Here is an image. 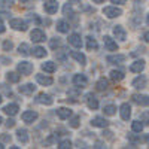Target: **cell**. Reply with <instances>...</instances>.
Instances as JSON below:
<instances>
[{"label": "cell", "mask_w": 149, "mask_h": 149, "mask_svg": "<svg viewBox=\"0 0 149 149\" xmlns=\"http://www.w3.org/2000/svg\"><path fill=\"white\" fill-rule=\"evenodd\" d=\"M103 14L107 17V18H116V17H121L122 15V10L116 6H107L103 9Z\"/></svg>", "instance_id": "obj_1"}, {"label": "cell", "mask_w": 149, "mask_h": 149, "mask_svg": "<svg viewBox=\"0 0 149 149\" xmlns=\"http://www.w3.org/2000/svg\"><path fill=\"white\" fill-rule=\"evenodd\" d=\"M9 26H10L12 29H15V30H19V31H26V30H27L26 21H22V19H19V18L10 19V21H9Z\"/></svg>", "instance_id": "obj_2"}, {"label": "cell", "mask_w": 149, "mask_h": 149, "mask_svg": "<svg viewBox=\"0 0 149 149\" xmlns=\"http://www.w3.org/2000/svg\"><path fill=\"white\" fill-rule=\"evenodd\" d=\"M31 40L33 42H36V43H40V42H45V39H46V36H45V31L43 30H40V29H34L33 31H31Z\"/></svg>", "instance_id": "obj_3"}, {"label": "cell", "mask_w": 149, "mask_h": 149, "mask_svg": "<svg viewBox=\"0 0 149 149\" xmlns=\"http://www.w3.org/2000/svg\"><path fill=\"white\" fill-rule=\"evenodd\" d=\"M17 69H18V72L21 74H30L33 72V64L29 63V61H21V63L17 66Z\"/></svg>", "instance_id": "obj_4"}, {"label": "cell", "mask_w": 149, "mask_h": 149, "mask_svg": "<svg viewBox=\"0 0 149 149\" xmlns=\"http://www.w3.org/2000/svg\"><path fill=\"white\" fill-rule=\"evenodd\" d=\"M119 112H121V118L124 121H128L130 116H131V106L128 103H122L121 107H119Z\"/></svg>", "instance_id": "obj_5"}, {"label": "cell", "mask_w": 149, "mask_h": 149, "mask_svg": "<svg viewBox=\"0 0 149 149\" xmlns=\"http://www.w3.org/2000/svg\"><path fill=\"white\" fill-rule=\"evenodd\" d=\"M22 121L27 122V124H33L36 119H37V112H33V110H26L24 113L21 115Z\"/></svg>", "instance_id": "obj_6"}, {"label": "cell", "mask_w": 149, "mask_h": 149, "mask_svg": "<svg viewBox=\"0 0 149 149\" xmlns=\"http://www.w3.org/2000/svg\"><path fill=\"white\" fill-rule=\"evenodd\" d=\"M36 102H37V103H40V104H46V106H51V104L54 103V100L51 98V95H48V94H45V93L37 94Z\"/></svg>", "instance_id": "obj_7"}, {"label": "cell", "mask_w": 149, "mask_h": 149, "mask_svg": "<svg viewBox=\"0 0 149 149\" xmlns=\"http://www.w3.org/2000/svg\"><path fill=\"white\" fill-rule=\"evenodd\" d=\"M133 102L137 103L140 106H149V95H143V94H134L133 97Z\"/></svg>", "instance_id": "obj_8"}, {"label": "cell", "mask_w": 149, "mask_h": 149, "mask_svg": "<svg viewBox=\"0 0 149 149\" xmlns=\"http://www.w3.org/2000/svg\"><path fill=\"white\" fill-rule=\"evenodd\" d=\"M73 84L79 86V88H84V86H86V84H88V79H86L85 74H74L73 76Z\"/></svg>", "instance_id": "obj_9"}, {"label": "cell", "mask_w": 149, "mask_h": 149, "mask_svg": "<svg viewBox=\"0 0 149 149\" xmlns=\"http://www.w3.org/2000/svg\"><path fill=\"white\" fill-rule=\"evenodd\" d=\"M43 8H45V12H48L49 15H52L58 10V3L55 2V0H49V2H46L43 5Z\"/></svg>", "instance_id": "obj_10"}, {"label": "cell", "mask_w": 149, "mask_h": 149, "mask_svg": "<svg viewBox=\"0 0 149 149\" xmlns=\"http://www.w3.org/2000/svg\"><path fill=\"white\" fill-rule=\"evenodd\" d=\"M91 125H93V127L106 128V127L109 125V122H107L104 118H102V116H95V118H93V119H91Z\"/></svg>", "instance_id": "obj_11"}, {"label": "cell", "mask_w": 149, "mask_h": 149, "mask_svg": "<svg viewBox=\"0 0 149 149\" xmlns=\"http://www.w3.org/2000/svg\"><path fill=\"white\" fill-rule=\"evenodd\" d=\"M69 43L74 48H81L82 46V39H81V36L78 33H73L69 36Z\"/></svg>", "instance_id": "obj_12"}, {"label": "cell", "mask_w": 149, "mask_h": 149, "mask_svg": "<svg viewBox=\"0 0 149 149\" xmlns=\"http://www.w3.org/2000/svg\"><path fill=\"white\" fill-rule=\"evenodd\" d=\"M18 110H19V107H18V104H15V103H10V104H8V106L3 107V112H5L6 115H9V116L17 115Z\"/></svg>", "instance_id": "obj_13"}, {"label": "cell", "mask_w": 149, "mask_h": 149, "mask_svg": "<svg viewBox=\"0 0 149 149\" xmlns=\"http://www.w3.org/2000/svg\"><path fill=\"white\" fill-rule=\"evenodd\" d=\"M113 34H115L116 39H119V40H125V37H127V31L124 30L122 26H115L113 27Z\"/></svg>", "instance_id": "obj_14"}, {"label": "cell", "mask_w": 149, "mask_h": 149, "mask_svg": "<svg viewBox=\"0 0 149 149\" xmlns=\"http://www.w3.org/2000/svg\"><path fill=\"white\" fill-rule=\"evenodd\" d=\"M104 46L107 48V51H116L118 49V45H116V42L112 39L110 36H104Z\"/></svg>", "instance_id": "obj_15"}, {"label": "cell", "mask_w": 149, "mask_h": 149, "mask_svg": "<svg viewBox=\"0 0 149 149\" xmlns=\"http://www.w3.org/2000/svg\"><path fill=\"white\" fill-rule=\"evenodd\" d=\"M143 69H145V61H143V60H137V61H134V63L130 66V70H131L133 73H140Z\"/></svg>", "instance_id": "obj_16"}, {"label": "cell", "mask_w": 149, "mask_h": 149, "mask_svg": "<svg viewBox=\"0 0 149 149\" xmlns=\"http://www.w3.org/2000/svg\"><path fill=\"white\" fill-rule=\"evenodd\" d=\"M107 63L110 64H121L124 60H125V55H122V54H116V55H109L107 58Z\"/></svg>", "instance_id": "obj_17"}, {"label": "cell", "mask_w": 149, "mask_h": 149, "mask_svg": "<svg viewBox=\"0 0 149 149\" xmlns=\"http://www.w3.org/2000/svg\"><path fill=\"white\" fill-rule=\"evenodd\" d=\"M57 115H58L60 119H67V118L72 116V110L67 109V107H58L57 109Z\"/></svg>", "instance_id": "obj_18"}, {"label": "cell", "mask_w": 149, "mask_h": 149, "mask_svg": "<svg viewBox=\"0 0 149 149\" xmlns=\"http://www.w3.org/2000/svg\"><path fill=\"white\" fill-rule=\"evenodd\" d=\"M36 81L39 82L40 85H52V82H54V79L51 78V76H43V74H36Z\"/></svg>", "instance_id": "obj_19"}, {"label": "cell", "mask_w": 149, "mask_h": 149, "mask_svg": "<svg viewBox=\"0 0 149 149\" xmlns=\"http://www.w3.org/2000/svg\"><path fill=\"white\" fill-rule=\"evenodd\" d=\"M133 86H134V88H137V90L145 88V86H146V78L143 76V74H140L139 78H136L133 81Z\"/></svg>", "instance_id": "obj_20"}, {"label": "cell", "mask_w": 149, "mask_h": 149, "mask_svg": "<svg viewBox=\"0 0 149 149\" xmlns=\"http://www.w3.org/2000/svg\"><path fill=\"white\" fill-rule=\"evenodd\" d=\"M86 104H88L90 109L95 110V109L98 107V100H97L93 94H86Z\"/></svg>", "instance_id": "obj_21"}, {"label": "cell", "mask_w": 149, "mask_h": 149, "mask_svg": "<svg viewBox=\"0 0 149 149\" xmlns=\"http://www.w3.org/2000/svg\"><path fill=\"white\" fill-rule=\"evenodd\" d=\"M70 57H72L73 60H76L78 63H81L82 66L86 63V58H85V55H84L82 52H78V51H72V52H70Z\"/></svg>", "instance_id": "obj_22"}, {"label": "cell", "mask_w": 149, "mask_h": 149, "mask_svg": "<svg viewBox=\"0 0 149 149\" xmlns=\"http://www.w3.org/2000/svg\"><path fill=\"white\" fill-rule=\"evenodd\" d=\"M34 90H36V86L33 84H26V85L19 86V93L21 94H33Z\"/></svg>", "instance_id": "obj_23"}, {"label": "cell", "mask_w": 149, "mask_h": 149, "mask_svg": "<svg viewBox=\"0 0 149 149\" xmlns=\"http://www.w3.org/2000/svg\"><path fill=\"white\" fill-rule=\"evenodd\" d=\"M69 29H70V26H69L64 19H60V21L57 22V30H58L60 33H69Z\"/></svg>", "instance_id": "obj_24"}, {"label": "cell", "mask_w": 149, "mask_h": 149, "mask_svg": "<svg viewBox=\"0 0 149 149\" xmlns=\"http://www.w3.org/2000/svg\"><path fill=\"white\" fill-rule=\"evenodd\" d=\"M86 48H88V51H95V49L98 48L97 40L94 39L93 36H88V37H86Z\"/></svg>", "instance_id": "obj_25"}, {"label": "cell", "mask_w": 149, "mask_h": 149, "mask_svg": "<svg viewBox=\"0 0 149 149\" xmlns=\"http://www.w3.org/2000/svg\"><path fill=\"white\" fill-rule=\"evenodd\" d=\"M31 54H33L36 58H43V57H45L48 52L45 51V48H42V46H36V48H33Z\"/></svg>", "instance_id": "obj_26"}, {"label": "cell", "mask_w": 149, "mask_h": 149, "mask_svg": "<svg viewBox=\"0 0 149 149\" xmlns=\"http://www.w3.org/2000/svg\"><path fill=\"white\" fill-rule=\"evenodd\" d=\"M42 69H43L45 72H48V73H54L55 69H57V66H55L54 61H46V63L42 64Z\"/></svg>", "instance_id": "obj_27"}, {"label": "cell", "mask_w": 149, "mask_h": 149, "mask_svg": "<svg viewBox=\"0 0 149 149\" xmlns=\"http://www.w3.org/2000/svg\"><path fill=\"white\" fill-rule=\"evenodd\" d=\"M17 134H18V139H19L22 143H27V142H29V133H27L26 128H19V130L17 131Z\"/></svg>", "instance_id": "obj_28"}, {"label": "cell", "mask_w": 149, "mask_h": 149, "mask_svg": "<svg viewBox=\"0 0 149 149\" xmlns=\"http://www.w3.org/2000/svg\"><path fill=\"white\" fill-rule=\"evenodd\" d=\"M95 86H97V90H98V91H104V90H107L109 82H107V79H104V78H100V79L97 81Z\"/></svg>", "instance_id": "obj_29"}, {"label": "cell", "mask_w": 149, "mask_h": 149, "mask_svg": "<svg viewBox=\"0 0 149 149\" xmlns=\"http://www.w3.org/2000/svg\"><path fill=\"white\" fill-rule=\"evenodd\" d=\"M30 51H31V49H30V46H29L27 43H21V45L18 46V52H19V54H22L24 57L30 55V54H31Z\"/></svg>", "instance_id": "obj_30"}, {"label": "cell", "mask_w": 149, "mask_h": 149, "mask_svg": "<svg viewBox=\"0 0 149 149\" xmlns=\"http://www.w3.org/2000/svg\"><path fill=\"white\" fill-rule=\"evenodd\" d=\"M6 79H8L9 82L17 84V82H19V79H21V74L14 73V72H9V73H6Z\"/></svg>", "instance_id": "obj_31"}, {"label": "cell", "mask_w": 149, "mask_h": 149, "mask_svg": "<svg viewBox=\"0 0 149 149\" xmlns=\"http://www.w3.org/2000/svg\"><path fill=\"white\" fill-rule=\"evenodd\" d=\"M103 112H104V115L112 116V115H115V113H116V106H113V104H107V106H104Z\"/></svg>", "instance_id": "obj_32"}, {"label": "cell", "mask_w": 149, "mask_h": 149, "mask_svg": "<svg viewBox=\"0 0 149 149\" xmlns=\"http://www.w3.org/2000/svg\"><path fill=\"white\" fill-rule=\"evenodd\" d=\"M110 78L113 81H122L124 79V73L119 72V70H112L110 72Z\"/></svg>", "instance_id": "obj_33"}, {"label": "cell", "mask_w": 149, "mask_h": 149, "mask_svg": "<svg viewBox=\"0 0 149 149\" xmlns=\"http://www.w3.org/2000/svg\"><path fill=\"white\" fill-rule=\"evenodd\" d=\"M131 128H133V131H136V133H142V130H143V124L139 122V121H133Z\"/></svg>", "instance_id": "obj_34"}, {"label": "cell", "mask_w": 149, "mask_h": 149, "mask_svg": "<svg viewBox=\"0 0 149 149\" xmlns=\"http://www.w3.org/2000/svg\"><path fill=\"white\" fill-rule=\"evenodd\" d=\"M63 12H64L66 17H73V15H74V12H73V9H72V6H70L69 3L63 8Z\"/></svg>", "instance_id": "obj_35"}, {"label": "cell", "mask_w": 149, "mask_h": 149, "mask_svg": "<svg viewBox=\"0 0 149 149\" xmlns=\"http://www.w3.org/2000/svg\"><path fill=\"white\" fill-rule=\"evenodd\" d=\"M58 148L60 149H69V148H72V142L70 140H61L58 143Z\"/></svg>", "instance_id": "obj_36"}, {"label": "cell", "mask_w": 149, "mask_h": 149, "mask_svg": "<svg viewBox=\"0 0 149 149\" xmlns=\"http://www.w3.org/2000/svg\"><path fill=\"white\" fill-rule=\"evenodd\" d=\"M140 119H142V122L143 124H149V110H145V112H142L140 113Z\"/></svg>", "instance_id": "obj_37"}, {"label": "cell", "mask_w": 149, "mask_h": 149, "mask_svg": "<svg viewBox=\"0 0 149 149\" xmlns=\"http://www.w3.org/2000/svg\"><path fill=\"white\" fill-rule=\"evenodd\" d=\"M70 127H73V128H78L79 127V116H73L70 119Z\"/></svg>", "instance_id": "obj_38"}, {"label": "cell", "mask_w": 149, "mask_h": 149, "mask_svg": "<svg viewBox=\"0 0 149 149\" xmlns=\"http://www.w3.org/2000/svg\"><path fill=\"white\" fill-rule=\"evenodd\" d=\"M12 48H14V43H12L10 40H5L3 42V49H5V51H10Z\"/></svg>", "instance_id": "obj_39"}, {"label": "cell", "mask_w": 149, "mask_h": 149, "mask_svg": "<svg viewBox=\"0 0 149 149\" xmlns=\"http://www.w3.org/2000/svg\"><path fill=\"white\" fill-rule=\"evenodd\" d=\"M57 46H60V39L58 37H55V39L51 40V48H57Z\"/></svg>", "instance_id": "obj_40"}, {"label": "cell", "mask_w": 149, "mask_h": 149, "mask_svg": "<svg viewBox=\"0 0 149 149\" xmlns=\"http://www.w3.org/2000/svg\"><path fill=\"white\" fill-rule=\"evenodd\" d=\"M2 5H3L5 8L12 6V5H14V0H2Z\"/></svg>", "instance_id": "obj_41"}, {"label": "cell", "mask_w": 149, "mask_h": 149, "mask_svg": "<svg viewBox=\"0 0 149 149\" xmlns=\"http://www.w3.org/2000/svg\"><path fill=\"white\" fill-rule=\"evenodd\" d=\"M14 125H15V121H14V119H8V121H6V127H8V128H12Z\"/></svg>", "instance_id": "obj_42"}, {"label": "cell", "mask_w": 149, "mask_h": 149, "mask_svg": "<svg viewBox=\"0 0 149 149\" xmlns=\"http://www.w3.org/2000/svg\"><path fill=\"white\" fill-rule=\"evenodd\" d=\"M2 140H3V142H10V136H8V134H2Z\"/></svg>", "instance_id": "obj_43"}, {"label": "cell", "mask_w": 149, "mask_h": 149, "mask_svg": "<svg viewBox=\"0 0 149 149\" xmlns=\"http://www.w3.org/2000/svg\"><path fill=\"white\" fill-rule=\"evenodd\" d=\"M112 3H116V5H124L125 3V0H110Z\"/></svg>", "instance_id": "obj_44"}, {"label": "cell", "mask_w": 149, "mask_h": 149, "mask_svg": "<svg viewBox=\"0 0 149 149\" xmlns=\"http://www.w3.org/2000/svg\"><path fill=\"white\" fill-rule=\"evenodd\" d=\"M0 33H5V26H3L2 19H0Z\"/></svg>", "instance_id": "obj_45"}, {"label": "cell", "mask_w": 149, "mask_h": 149, "mask_svg": "<svg viewBox=\"0 0 149 149\" xmlns=\"http://www.w3.org/2000/svg\"><path fill=\"white\" fill-rule=\"evenodd\" d=\"M143 37H145V40H146V42H149V31H148V33H145V36H143Z\"/></svg>", "instance_id": "obj_46"}, {"label": "cell", "mask_w": 149, "mask_h": 149, "mask_svg": "<svg viewBox=\"0 0 149 149\" xmlns=\"http://www.w3.org/2000/svg\"><path fill=\"white\" fill-rule=\"evenodd\" d=\"M73 2V3H81V0H69V3Z\"/></svg>", "instance_id": "obj_47"}, {"label": "cell", "mask_w": 149, "mask_h": 149, "mask_svg": "<svg viewBox=\"0 0 149 149\" xmlns=\"http://www.w3.org/2000/svg\"><path fill=\"white\" fill-rule=\"evenodd\" d=\"M93 2H94V3H103L104 0H93Z\"/></svg>", "instance_id": "obj_48"}, {"label": "cell", "mask_w": 149, "mask_h": 149, "mask_svg": "<svg viewBox=\"0 0 149 149\" xmlns=\"http://www.w3.org/2000/svg\"><path fill=\"white\" fill-rule=\"evenodd\" d=\"M146 21H148V24H149V14H148V18H146Z\"/></svg>", "instance_id": "obj_49"}, {"label": "cell", "mask_w": 149, "mask_h": 149, "mask_svg": "<svg viewBox=\"0 0 149 149\" xmlns=\"http://www.w3.org/2000/svg\"><path fill=\"white\" fill-rule=\"evenodd\" d=\"M3 148H5V146H3V145H2V143H0V149H3Z\"/></svg>", "instance_id": "obj_50"}, {"label": "cell", "mask_w": 149, "mask_h": 149, "mask_svg": "<svg viewBox=\"0 0 149 149\" xmlns=\"http://www.w3.org/2000/svg\"><path fill=\"white\" fill-rule=\"evenodd\" d=\"M3 122V119H2V116H0V124H2Z\"/></svg>", "instance_id": "obj_51"}, {"label": "cell", "mask_w": 149, "mask_h": 149, "mask_svg": "<svg viewBox=\"0 0 149 149\" xmlns=\"http://www.w3.org/2000/svg\"><path fill=\"white\" fill-rule=\"evenodd\" d=\"M2 100H3V98H2V95H0V103H2Z\"/></svg>", "instance_id": "obj_52"}, {"label": "cell", "mask_w": 149, "mask_h": 149, "mask_svg": "<svg viewBox=\"0 0 149 149\" xmlns=\"http://www.w3.org/2000/svg\"><path fill=\"white\" fill-rule=\"evenodd\" d=\"M21 2H27V0H21Z\"/></svg>", "instance_id": "obj_53"}]
</instances>
